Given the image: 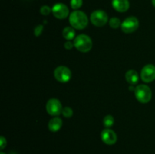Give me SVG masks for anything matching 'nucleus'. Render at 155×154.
<instances>
[{
	"label": "nucleus",
	"mask_w": 155,
	"mask_h": 154,
	"mask_svg": "<svg viewBox=\"0 0 155 154\" xmlns=\"http://www.w3.org/2000/svg\"><path fill=\"white\" fill-rule=\"evenodd\" d=\"M62 122L61 119L58 117H54L53 119H50V121L48 122V129L51 131V132H57L58 131L61 129L62 126Z\"/></svg>",
	"instance_id": "obj_12"
},
{
	"label": "nucleus",
	"mask_w": 155,
	"mask_h": 154,
	"mask_svg": "<svg viewBox=\"0 0 155 154\" xmlns=\"http://www.w3.org/2000/svg\"><path fill=\"white\" fill-rule=\"evenodd\" d=\"M112 5L118 12H125L130 8V2L129 0H113Z\"/></svg>",
	"instance_id": "obj_11"
},
{
	"label": "nucleus",
	"mask_w": 155,
	"mask_h": 154,
	"mask_svg": "<svg viewBox=\"0 0 155 154\" xmlns=\"http://www.w3.org/2000/svg\"><path fill=\"white\" fill-rule=\"evenodd\" d=\"M139 20L136 17H129L121 24V30L125 33H132L139 28Z\"/></svg>",
	"instance_id": "obj_6"
},
{
	"label": "nucleus",
	"mask_w": 155,
	"mask_h": 154,
	"mask_svg": "<svg viewBox=\"0 0 155 154\" xmlns=\"http://www.w3.org/2000/svg\"><path fill=\"white\" fill-rule=\"evenodd\" d=\"M151 2H152V5L155 7V0H151Z\"/></svg>",
	"instance_id": "obj_23"
},
{
	"label": "nucleus",
	"mask_w": 155,
	"mask_h": 154,
	"mask_svg": "<svg viewBox=\"0 0 155 154\" xmlns=\"http://www.w3.org/2000/svg\"><path fill=\"white\" fill-rule=\"evenodd\" d=\"M73 47H74V42H72L71 41L68 40L64 43V48H66V49L71 50Z\"/></svg>",
	"instance_id": "obj_22"
},
{
	"label": "nucleus",
	"mask_w": 155,
	"mask_h": 154,
	"mask_svg": "<svg viewBox=\"0 0 155 154\" xmlns=\"http://www.w3.org/2000/svg\"><path fill=\"white\" fill-rule=\"evenodd\" d=\"M114 119L111 115H107L103 119V124L107 128H110L114 125Z\"/></svg>",
	"instance_id": "obj_15"
},
{
	"label": "nucleus",
	"mask_w": 155,
	"mask_h": 154,
	"mask_svg": "<svg viewBox=\"0 0 155 154\" xmlns=\"http://www.w3.org/2000/svg\"><path fill=\"white\" fill-rule=\"evenodd\" d=\"M43 31V26L42 25H38L35 27L34 29V35L36 36H39L41 33Z\"/></svg>",
	"instance_id": "obj_20"
},
{
	"label": "nucleus",
	"mask_w": 155,
	"mask_h": 154,
	"mask_svg": "<svg viewBox=\"0 0 155 154\" xmlns=\"http://www.w3.org/2000/svg\"><path fill=\"white\" fill-rule=\"evenodd\" d=\"M6 144H7V141H6V139L3 136L0 137V148L1 149H3L5 147Z\"/></svg>",
	"instance_id": "obj_21"
},
{
	"label": "nucleus",
	"mask_w": 155,
	"mask_h": 154,
	"mask_svg": "<svg viewBox=\"0 0 155 154\" xmlns=\"http://www.w3.org/2000/svg\"><path fill=\"white\" fill-rule=\"evenodd\" d=\"M101 137L102 141L107 145L114 144L117 140V134L110 128H105L101 133Z\"/></svg>",
	"instance_id": "obj_10"
},
{
	"label": "nucleus",
	"mask_w": 155,
	"mask_h": 154,
	"mask_svg": "<svg viewBox=\"0 0 155 154\" xmlns=\"http://www.w3.org/2000/svg\"><path fill=\"white\" fill-rule=\"evenodd\" d=\"M90 21L93 25L101 27L105 25L108 21L107 13L102 10L94 11L90 16Z\"/></svg>",
	"instance_id": "obj_4"
},
{
	"label": "nucleus",
	"mask_w": 155,
	"mask_h": 154,
	"mask_svg": "<svg viewBox=\"0 0 155 154\" xmlns=\"http://www.w3.org/2000/svg\"><path fill=\"white\" fill-rule=\"evenodd\" d=\"M141 78L145 82H151L155 79V66L147 64L141 71Z\"/></svg>",
	"instance_id": "obj_8"
},
{
	"label": "nucleus",
	"mask_w": 155,
	"mask_h": 154,
	"mask_svg": "<svg viewBox=\"0 0 155 154\" xmlns=\"http://www.w3.org/2000/svg\"><path fill=\"white\" fill-rule=\"evenodd\" d=\"M135 95L138 101L142 104H147L152 98V91L146 85H139L135 88Z\"/></svg>",
	"instance_id": "obj_3"
},
{
	"label": "nucleus",
	"mask_w": 155,
	"mask_h": 154,
	"mask_svg": "<svg viewBox=\"0 0 155 154\" xmlns=\"http://www.w3.org/2000/svg\"><path fill=\"white\" fill-rule=\"evenodd\" d=\"M62 35L66 40L71 41L75 38V30L73 27H67L63 30Z\"/></svg>",
	"instance_id": "obj_14"
},
{
	"label": "nucleus",
	"mask_w": 155,
	"mask_h": 154,
	"mask_svg": "<svg viewBox=\"0 0 155 154\" xmlns=\"http://www.w3.org/2000/svg\"><path fill=\"white\" fill-rule=\"evenodd\" d=\"M52 14L58 19H65L69 14V9L63 3H57L52 7Z\"/></svg>",
	"instance_id": "obj_9"
},
{
	"label": "nucleus",
	"mask_w": 155,
	"mask_h": 154,
	"mask_svg": "<svg viewBox=\"0 0 155 154\" xmlns=\"http://www.w3.org/2000/svg\"><path fill=\"white\" fill-rule=\"evenodd\" d=\"M71 69L65 66H59L54 69V76L57 81L61 83H66L70 81L71 78Z\"/></svg>",
	"instance_id": "obj_5"
},
{
	"label": "nucleus",
	"mask_w": 155,
	"mask_h": 154,
	"mask_svg": "<svg viewBox=\"0 0 155 154\" xmlns=\"http://www.w3.org/2000/svg\"><path fill=\"white\" fill-rule=\"evenodd\" d=\"M109 25L111 28L117 29L121 25V22L119 18H112L109 21Z\"/></svg>",
	"instance_id": "obj_16"
},
{
	"label": "nucleus",
	"mask_w": 155,
	"mask_h": 154,
	"mask_svg": "<svg viewBox=\"0 0 155 154\" xmlns=\"http://www.w3.org/2000/svg\"><path fill=\"white\" fill-rule=\"evenodd\" d=\"M0 154H5V153H4L3 152H0Z\"/></svg>",
	"instance_id": "obj_24"
},
{
	"label": "nucleus",
	"mask_w": 155,
	"mask_h": 154,
	"mask_svg": "<svg viewBox=\"0 0 155 154\" xmlns=\"http://www.w3.org/2000/svg\"><path fill=\"white\" fill-rule=\"evenodd\" d=\"M51 12H52V9L49 7V6H47V5H43L40 8V13L42 14V15H46L49 14Z\"/></svg>",
	"instance_id": "obj_19"
},
{
	"label": "nucleus",
	"mask_w": 155,
	"mask_h": 154,
	"mask_svg": "<svg viewBox=\"0 0 155 154\" xmlns=\"http://www.w3.org/2000/svg\"><path fill=\"white\" fill-rule=\"evenodd\" d=\"M69 22L71 27L77 30H83L89 23L87 16L81 11H74L70 14Z\"/></svg>",
	"instance_id": "obj_1"
},
{
	"label": "nucleus",
	"mask_w": 155,
	"mask_h": 154,
	"mask_svg": "<svg viewBox=\"0 0 155 154\" xmlns=\"http://www.w3.org/2000/svg\"><path fill=\"white\" fill-rule=\"evenodd\" d=\"M83 5V0H71V6L73 9H79Z\"/></svg>",
	"instance_id": "obj_18"
},
{
	"label": "nucleus",
	"mask_w": 155,
	"mask_h": 154,
	"mask_svg": "<svg viewBox=\"0 0 155 154\" xmlns=\"http://www.w3.org/2000/svg\"><path fill=\"white\" fill-rule=\"evenodd\" d=\"M126 80L128 83L131 85H136L137 84L138 82H139V76L138 72H136L134 69H130V70L127 71L126 72L125 75Z\"/></svg>",
	"instance_id": "obj_13"
},
{
	"label": "nucleus",
	"mask_w": 155,
	"mask_h": 154,
	"mask_svg": "<svg viewBox=\"0 0 155 154\" xmlns=\"http://www.w3.org/2000/svg\"><path fill=\"white\" fill-rule=\"evenodd\" d=\"M74 47L79 51L86 53L92 49V42L89 36L85 34H80L74 39Z\"/></svg>",
	"instance_id": "obj_2"
},
{
	"label": "nucleus",
	"mask_w": 155,
	"mask_h": 154,
	"mask_svg": "<svg viewBox=\"0 0 155 154\" xmlns=\"http://www.w3.org/2000/svg\"><path fill=\"white\" fill-rule=\"evenodd\" d=\"M61 114L63 115L64 117L70 118L73 116V114H74V111H73V110L71 108V107H64L63 108Z\"/></svg>",
	"instance_id": "obj_17"
},
{
	"label": "nucleus",
	"mask_w": 155,
	"mask_h": 154,
	"mask_svg": "<svg viewBox=\"0 0 155 154\" xmlns=\"http://www.w3.org/2000/svg\"><path fill=\"white\" fill-rule=\"evenodd\" d=\"M62 107L61 103L60 101L56 98H51L48 100L46 104V111L50 116H58L62 113Z\"/></svg>",
	"instance_id": "obj_7"
}]
</instances>
